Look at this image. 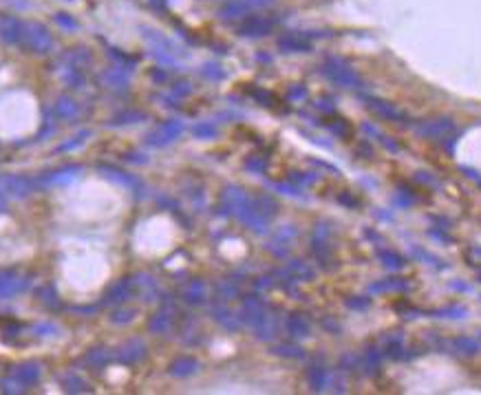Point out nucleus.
<instances>
[{
  "mask_svg": "<svg viewBox=\"0 0 481 395\" xmlns=\"http://www.w3.org/2000/svg\"><path fill=\"white\" fill-rule=\"evenodd\" d=\"M453 345H455V349L461 351V353H466V355H475V353H479V349H481L479 342H477L475 338H468V336L455 338Z\"/></svg>",
  "mask_w": 481,
  "mask_h": 395,
  "instance_id": "f257e3e1",
  "label": "nucleus"
},
{
  "mask_svg": "<svg viewBox=\"0 0 481 395\" xmlns=\"http://www.w3.org/2000/svg\"><path fill=\"white\" fill-rule=\"evenodd\" d=\"M450 128H453V122L450 120H435V122H428L422 128V133L424 135H444Z\"/></svg>",
  "mask_w": 481,
  "mask_h": 395,
  "instance_id": "f03ea898",
  "label": "nucleus"
},
{
  "mask_svg": "<svg viewBox=\"0 0 481 395\" xmlns=\"http://www.w3.org/2000/svg\"><path fill=\"white\" fill-rule=\"evenodd\" d=\"M479 338H481V331H479Z\"/></svg>",
  "mask_w": 481,
  "mask_h": 395,
  "instance_id": "7ed1b4c3",
  "label": "nucleus"
}]
</instances>
